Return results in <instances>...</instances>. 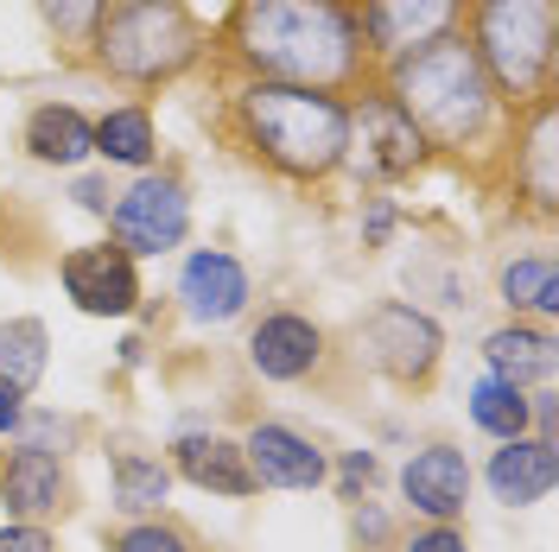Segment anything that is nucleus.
<instances>
[{
    "label": "nucleus",
    "mask_w": 559,
    "mask_h": 552,
    "mask_svg": "<svg viewBox=\"0 0 559 552\" xmlns=\"http://www.w3.org/2000/svg\"><path fill=\"white\" fill-rule=\"evenodd\" d=\"M223 58L248 83H299L349 96L369 76L356 0H236L223 20Z\"/></svg>",
    "instance_id": "nucleus-1"
},
{
    "label": "nucleus",
    "mask_w": 559,
    "mask_h": 552,
    "mask_svg": "<svg viewBox=\"0 0 559 552\" xmlns=\"http://www.w3.org/2000/svg\"><path fill=\"white\" fill-rule=\"evenodd\" d=\"M236 140L280 178L318 184L349 159V103L331 89H299V83H248L229 103Z\"/></svg>",
    "instance_id": "nucleus-2"
},
{
    "label": "nucleus",
    "mask_w": 559,
    "mask_h": 552,
    "mask_svg": "<svg viewBox=\"0 0 559 552\" xmlns=\"http://www.w3.org/2000/svg\"><path fill=\"white\" fill-rule=\"evenodd\" d=\"M388 96L394 108L419 128L426 146H445V153H471L496 134L502 121V96L489 89L477 51L464 45V33H445L432 45H419L407 58L388 64Z\"/></svg>",
    "instance_id": "nucleus-3"
},
{
    "label": "nucleus",
    "mask_w": 559,
    "mask_h": 552,
    "mask_svg": "<svg viewBox=\"0 0 559 552\" xmlns=\"http://www.w3.org/2000/svg\"><path fill=\"white\" fill-rule=\"evenodd\" d=\"M90 51L115 83L153 89V83L185 76L210 51V38L185 0H115L103 13V26L90 33Z\"/></svg>",
    "instance_id": "nucleus-4"
},
{
    "label": "nucleus",
    "mask_w": 559,
    "mask_h": 552,
    "mask_svg": "<svg viewBox=\"0 0 559 552\" xmlns=\"http://www.w3.org/2000/svg\"><path fill=\"white\" fill-rule=\"evenodd\" d=\"M489 89L509 115L547 103L554 89V0H471V38Z\"/></svg>",
    "instance_id": "nucleus-5"
},
{
    "label": "nucleus",
    "mask_w": 559,
    "mask_h": 552,
    "mask_svg": "<svg viewBox=\"0 0 559 552\" xmlns=\"http://www.w3.org/2000/svg\"><path fill=\"white\" fill-rule=\"evenodd\" d=\"M108 229H115V248L128 254H173L191 236V191L178 172H140L128 191H115L108 204Z\"/></svg>",
    "instance_id": "nucleus-6"
},
{
    "label": "nucleus",
    "mask_w": 559,
    "mask_h": 552,
    "mask_svg": "<svg viewBox=\"0 0 559 552\" xmlns=\"http://www.w3.org/2000/svg\"><path fill=\"white\" fill-rule=\"evenodd\" d=\"M356 344L369 356V369L388 375L394 387H426L432 369H439V356H445V331L419 305H407V299H382V305L362 317Z\"/></svg>",
    "instance_id": "nucleus-7"
},
{
    "label": "nucleus",
    "mask_w": 559,
    "mask_h": 552,
    "mask_svg": "<svg viewBox=\"0 0 559 552\" xmlns=\"http://www.w3.org/2000/svg\"><path fill=\"white\" fill-rule=\"evenodd\" d=\"M58 286H64V299L83 317H128L140 305V267H134V254L115 242L70 248L58 261Z\"/></svg>",
    "instance_id": "nucleus-8"
},
{
    "label": "nucleus",
    "mask_w": 559,
    "mask_h": 552,
    "mask_svg": "<svg viewBox=\"0 0 559 552\" xmlns=\"http://www.w3.org/2000/svg\"><path fill=\"white\" fill-rule=\"evenodd\" d=\"M331 356V337L324 324H312L306 311H267L254 331H248V369L274 387H299L312 381Z\"/></svg>",
    "instance_id": "nucleus-9"
},
{
    "label": "nucleus",
    "mask_w": 559,
    "mask_h": 552,
    "mask_svg": "<svg viewBox=\"0 0 559 552\" xmlns=\"http://www.w3.org/2000/svg\"><path fill=\"white\" fill-rule=\"evenodd\" d=\"M356 20H362V45H369V58L394 64V58L419 51V45L457 33L464 0H362Z\"/></svg>",
    "instance_id": "nucleus-10"
},
{
    "label": "nucleus",
    "mask_w": 559,
    "mask_h": 552,
    "mask_svg": "<svg viewBox=\"0 0 559 552\" xmlns=\"http://www.w3.org/2000/svg\"><path fill=\"white\" fill-rule=\"evenodd\" d=\"M349 146H362V172L369 178H407L419 172V159H426V140H419V128L394 108V96L388 89H362V103H349Z\"/></svg>",
    "instance_id": "nucleus-11"
},
{
    "label": "nucleus",
    "mask_w": 559,
    "mask_h": 552,
    "mask_svg": "<svg viewBox=\"0 0 559 552\" xmlns=\"http://www.w3.org/2000/svg\"><path fill=\"white\" fill-rule=\"evenodd\" d=\"M242 457L254 470V489H324L331 483V457L286 419H254L242 439Z\"/></svg>",
    "instance_id": "nucleus-12"
},
{
    "label": "nucleus",
    "mask_w": 559,
    "mask_h": 552,
    "mask_svg": "<svg viewBox=\"0 0 559 552\" xmlns=\"http://www.w3.org/2000/svg\"><path fill=\"white\" fill-rule=\"evenodd\" d=\"M254 299V279L248 267L229 254V248H198V254H185V274H178V305L191 324H236Z\"/></svg>",
    "instance_id": "nucleus-13"
},
{
    "label": "nucleus",
    "mask_w": 559,
    "mask_h": 552,
    "mask_svg": "<svg viewBox=\"0 0 559 552\" xmlns=\"http://www.w3.org/2000/svg\"><path fill=\"white\" fill-rule=\"evenodd\" d=\"M0 502H7L13 520L45 527V520H58L70 508V470L51 451H33V445L0 451Z\"/></svg>",
    "instance_id": "nucleus-14"
},
{
    "label": "nucleus",
    "mask_w": 559,
    "mask_h": 552,
    "mask_svg": "<svg viewBox=\"0 0 559 552\" xmlns=\"http://www.w3.org/2000/svg\"><path fill=\"white\" fill-rule=\"evenodd\" d=\"M401 495L419 520H457L471 502V464L457 445H419L401 464Z\"/></svg>",
    "instance_id": "nucleus-15"
},
{
    "label": "nucleus",
    "mask_w": 559,
    "mask_h": 552,
    "mask_svg": "<svg viewBox=\"0 0 559 552\" xmlns=\"http://www.w3.org/2000/svg\"><path fill=\"white\" fill-rule=\"evenodd\" d=\"M173 477L210 489V495H229V502L261 495L254 470H248V457H242V439H223V432H185L173 445Z\"/></svg>",
    "instance_id": "nucleus-16"
},
{
    "label": "nucleus",
    "mask_w": 559,
    "mask_h": 552,
    "mask_svg": "<svg viewBox=\"0 0 559 552\" xmlns=\"http://www.w3.org/2000/svg\"><path fill=\"white\" fill-rule=\"evenodd\" d=\"M484 483L502 508H534V502H547L554 483H559L554 439H502V451H489Z\"/></svg>",
    "instance_id": "nucleus-17"
},
{
    "label": "nucleus",
    "mask_w": 559,
    "mask_h": 552,
    "mask_svg": "<svg viewBox=\"0 0 559 552\" xmlns=\"http://www.w3.org/2000/svg\"><path fill=\"white\" fill-rule=\"evenodd\" d=\"M484 362L496 381H515V387H547L559 369V344L547 324H527V317H515V324H502V331H489L484 337Z\"/></svg>",
    "instance_id": "nucleus-18"
},
{
    "label": "nucleus",
    "mask_w": 559,
    "mask_h": 552,
    "mask_svg": "<svg viewBox=\"0 0 559 552\" xmlns=\"http://www.w3.org/2000/svg\"><path fill=\"white\" fill-rule=\"evenodd\" d=\"M20 146L33 153L38 166L70 172V166H83V159L96 153V121L76 103H38L33 115H26V128H20Z\"/></svg>",
    "instance_id": "nucleus-19"
},
{
    "label": "nucleus",
    "mask_w": 559,
    "mask_h": 552,
    "mask_svg": "<svg viewBox=\"0 0 559 552\" xmlns=\"http://www.w3.org/2000/svg\"><path fill=\"white\" fill-rule=\"evenodd\" d=\"M527 115V134H515V184L527 191V204L534 209H554L559 197V172H554V159H559V146H554V96L547 103H534L522 108Z\"/></svg>",
    "instance_id": "nucleus-20"
},
{
    "label": "nucleus",
    "mask_w": 559,
    "mask_h": 552,
    "mask_svg": "<svg viewBox=\"0 0 559 552\" xmlns=\"http://www.w3.org/2000/svg\"><path fill=\"white\" fill-rule=\"evenodd\" d=\"M108 483H115V508L121 515H159L166 495H173V464L166 457H146V451H115L108 457Z\"/></svg>",
    "instance_id": "nucleus-21"
},
{
    "label": "nucleus",
    "mask_w": 559,
    "mask_h": 552,
    "mask_svg": "<svg viewBox=\"0 0 559 552\" xmlns=\"http://www.w3.org/2000/svg\"><path fill=\"white\" fill-rule=\"evenodd\" d=\"M96 153H103L108 166L153 172V159H159V128H153V115H146L140 103L108 108L103 121H96Z\"/></svg>",
    "instance_id": "nucleus-22"
},
{
    "label": "nucleus",
    "mask_w": 559,
    "mask_h": 552,
    "mask_svg": "<svg viewBox=\"0 0 559 552\" xmlns=\"http://www.w3.org/2000/svg\"><path fill=\"white\" fill-rule=\"evenodd\" d=\"M496 292L515 317H554L559 311V261L554 254H515L502 274H496Z\"/></svg>",
    "instance_id": "nucleus-23"
},
{
    "label": "nucleus",
    "mask_w": 559,
    "mask_h": 552,
    "mask_svg": "<svg viewBox=\"0 0 559 552\" xmlns=\"http://www.w3.org/2000/svg\"><path fill=\"white\" fill-rule=\"evenodd\" d=\"M471 425L489 432L496 445H502V439H527V425H534V400H527V387L484 375L477 387H471Z\"/></svg>",
    "instance_id": "nucleus-24"
},
{
    "label": "nucleus",
    "mask_w": 559,
    "mask_h": 552,
    "mask_svg": "<svg viewBox=\"0 0 559 552\" xmlns=\"http://www.w3.org/2000/svg\"><path fill=\"white\" fill-rule=\"evenodd\" d=\"M45 362H51V331L38 317H7L0 324V381L20 387V394H33Z\"/></svg>",
    "instance_id": "nucleus-25"
},
{
    "label": "nucleus",
    "mask_w": 559,
    "mask_h": 552,
    "mask_svg": "<svg viewBox=\"0 0 559 552\" xmlns=\"http://www.w3.org/2000/svg\"><path fill=\"white\" fill-rule=\"evenodd\" d=\"M108 552H204L198 547V533L185 527V520H166V515H146V520H128Z\"/></svg>",
    "instance_id": "nucleus-26"
},
{
    "label": "nucleus",
    "mask_w": 559,
    "mask_h": 552,
    "mask_svg": "<svg viewBox=\"0 0 559 552\" xmlns=\"http://www.w3.org/2000/svg\"><path fill=\"white\" fill-rule=\"evenodd\" d=\"M38 13H45V26L58 38H70V45H90V33L103 26V13L115 7V0H33Z\"/></svg>",
    "instance_id": "nucleus-27"
},
{
    "label": "nucleus",
    "mask_w": 559,
    "mask_h": 552,
    "mask_svg": "<svg viewBox=\"0 0 559 552\" xmlns=\"http://www.w3.org/2000/svg\"><path fill=\"white\" fill-rule=\"evenodd\" d=\"M376 483H382L376 451H344V464H337V495H344V502H369Z\"/></svg>",
    "instance_id": "nucleus-28"
},
{
    "label": "nucleus",
    "mask_w": 559,
    "mask_h": 552,
    "mask_svg": "<svg viewBox=\"0 0 559 552\" xmlns=\"http://www.w3.org/2000/svg\"><path fill=\"white\" fill-rule=\"evenodd\" d=\"M349 540H356V552H382L394 540V520L376 502H349Z\"/></svg>",
    "instance_id": "nucleus-29"
},
{
    "label": "nucleus",
    "mask_w": 559,
    "mask_h": 552,
    "mask_svg": "<svg viewBox=\"0 0 559 552\" xmlns=\"http://www.w3.org/2000/svg\"><path fill=\"white\" fill-rule=\"evenodd\" d=\"M394 552H471V540H464L457 520H426V527H414Z\"/></svg>",
    "instance_id": "nucleus-30"
},
{
    "label": "nucleus",
    "mask_w": 559,
    "mask_h": 552,
    "mask_svg": "<svg viewBox=\"0 0 559 552\" xmlns=\"http://www.w3.org/2000/svg\"><path fill=\"white\" fill-rule=\"evenodd\" d=\"M0 552H58V540L45 527H26V520H7L0 527Z\"/></svg>",
    "instance_id": "nucleus-31"
},
{
    "label": "nucleus",
    "mask_w": 559,
    "mask_h": 552,
    "mask_svg": "<svg viewBox=\"0 0 559 552\" xmlns=\"http://www.w3.org/2000/svg\"><path fill=\"white\" fill-rule=\"evenodd\" d=\"M388 236H394V204H388V197H376V204H369V216H362V242L382 248Z\"/></svg>",
    "instance_id": "nucleus-32"
},
{
    "label": "nucleus",
    "mask_w": 559,
    "mask_h": 552,
    "mask_svg": "<svg viewBox=\"0 0 559 552\" xmlns=\"http://www.w3.org/2000/svg\"><path fill=\"white\" fill-rule=\"evenodd\" d=\"M20 425H26V394L0 381V432H20Z\"/></svg>",
    "instance_id": "nucleus-33"
},
{
    "label": "nucleus",
    "mask_w": 559,
    "mask_h": 552,
    "mask_svg": "<svg viewBox=\"0 0 559 552\" xmlns=\"http://www.w3.org/2000/svg\"><path fill=\"white\" fill-rule=\"evenodd\" d=\"M76 204H83V209H96V216H108L115 191H108V184H96V178H76Z\"/></svg>",
    "instance_id": "nucleus-34"
}]
</instances>
